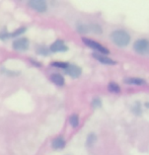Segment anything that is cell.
<instances>
[{
	"label": "cell",
	"mask_w": 149,
	"mask_h": 155,
	"mask_svg": "<svg viewBox=\"0 0 149 155\" xmlns=\"http://www.w3.org/2000/svg\"><path fill=\"white\" fill-rule=\"evenodd\" d=\"M77 31H79L80 34H87L90 31V25H79L77 27Z\"/></svg>",
	"instance_id": "obj_12"
},
{
	"label": "cell",
	"mask_w": 149,
	"mask_h": 155,
	"mask_svg": "<svg viewBox=\"0 0 149 155\" xmlns=\"http://www.w3.org/2000/svg\"><path fill=\"white\" fill-rule=\"evenodd\" d=\"M52 147L54 149H57V150H59V149H63L65 147V140L63 139V137H57V138H55L53 140V142H52Z\"/></svg>",
	"instance_id": "obj_9"
},
{
	"label": "cell",
	"mask_w": 149,
	"mask_h": 155,
	"mask_svg": "<svg viewBox=\"0 0 149 155\" xmlns=\"http://www.w3.org/2000/svg\"><path fill=\"white\" fill-rule=\"evenodd\" d=\"M66 73L68 75H70L71 77L73 78H77L79 77L81 75V73H82V69L80 68V67H78L77 65H73V64H69L68 67L65 69Z\"/></svg>",
	"instance_id": "obj_6"
},
{
	"label": "cell",
	"mask_w": 149,
	"mask_h": 155,
	"mask_svg": "<svg viewBox=\"0 0 149 155\" xmlns=\"http://www.w3.org/2000/svg\"><path fill=\"white\" fill-rule=\"evenodd\" d=\"M67 50H68V47L65 45V43L62 40H57L50 47V51L55 52V53H57V52H66Z\"/></svg>",
	"instance_id": "obj_7"
},
{
	"label": "cell",
	"mask_w": 149,
	"mask_h": 155,
	"mask_svg": "<svg viewBox=\"0 0 149 155\" xmlns=\"http://www.w3.org/2000/svg\"><path fill=\"white\" fill-rule=\"evenodd\" d=\"M83 43L85 44L86 46H88L89 48H91L93 50H96V51H98L99 53L104 54V55H109V50H108L106 47H104L103 45H101L99 43L95 42V41H92V40H89V39H85V38H83L82 39Z\"/></svg>",
	"instance_id": "obj_2"
},
{
	"label": "cell",
	"mask_w": 149,
	"mask_h": 155,
	"mask_svg": "<svg viewBox=\"0 0 149 155\" xmlns=\"http://www.w3.org/2000/svg\"><path fill=\"white\" fill-rule=\"evenodd\" d=\"M109 89L112 92H120V90H121L119 84H117L116 82H110L109 83Z\"/></svg>",
	"instance_id": "obj_15"
},
{
	"label": "cell",
	"mask_w": 149,
	"mask_h": 155,
	"mask_svg": "<svg viewBox=\"0 0 149 155\" xmlns=\"http://www.w3.org/2000/svg\"><path fill=\"white\" fill-rule=\"evenodd\" d=\"M96 141V136L95 134H89L88 137H87V141H86V145L87 146H92L93 144H94V142Z\"/></svg>",
	"instance_id": "obj_14"
},
{
	"label": "cell",
	"mask_w": 149,
	"mask_h": 155,
	"mask_svg": "<svg viewBox=\"0 0 149 155\" xmlns=\"http://www.w3.org/2000/svg\"><path fill=\"white\" fill-rule=\"evenodd\" d=\"M93 57H94L96 60H98L101 63L106 64V65H114V64H116L115 61L112 60L110 57H108V56H104V55H101V54L93 53Z\"/></svg>",
	"instance_id": "obj_8"
},
{
	"label": "cell",
	"mask_w": 149,
	"mask_h": 155,
	"mask_svg": "<svg viewBox=\"0 0 149 155\" xmlns=\"http://www.w3.org/2000/svg\"><path fill=\"white\" fill-rule=\"evenodd\" d=\"M52 65L55 66V67H59V68H64V69H66L67 67H68L69 64H67V63H62V62H54V63H52Z\"/></svg>",
	"instance_id": "obj_18"
},
{
	"label": "cell",
	"mask_w": 149,
	"mask_h": 155,
	"mask_svg": "<svg viewBox=\"0 0 149 155\" xmlns=\"http://www.w3.org/2000/svg\"><path fill=\"white\" fill-rule=\"evenodd\" d=\"M134 50L139 54H146L149 52V41L146 39L137 40L134 43Z\"/></svg>",
	"instance_id": "obj_3"
},
{
	"label": "cell",
	"mask_w": 149,
	"mask_h": 155,
	"mask_svg": "<svg viewBox=\"0 0 149 155\" xmlns=\"http://www.w3.org/2000/svg\"><path fill=\"white\" fill-rule=\"evenodd\" d=\"M51 80H52V82L55 83L58 86H62L64 85V83H65V80H64L63 76L60 74H53L51 76Z\"/></svg>",
	"instance_id": "obj_10"
},
{
	"label": "cell",
	"mask_w": 149,
	"mask_h": 155,
	"mask_svg": "<svg viewBox=\"0 0 149 155\" xmlns=\"http://www.w3.org/2000/svg\"><path fill=\"white\" fill-rule=\"evenodd\" d=\"M28 46H30V43H28V39H25V38L17 39L12 43L13 49L16 51H25V50H28Z\"/></svg>",
	"instance_id": "obj_5"
},
{
	"label": "cell",
	"mask_w": 149,
	"mask_h": 155,
	"mask_svg": "<svg viewBox=\"0 0 149 155\" xmlns=\"http://www.w3.org/2000/svg\"><path fill=\"white\" fill-rule=\"evenodd\" d=\"M70 121V125L72 126V127H77L78 124H79V119H78V116L77 115H72L71 117H70L69 119Z\"/></svg>",
	"instance_id": "obj_13"
},
{
	"label": "cell",
	"mask_w": 149,
	"mask_h": 155,
	"mask_svg": "<svg viewBox=\"0 0 149 155\" xmlns=\"http://www.w3.org/2000/svg\"><path fill=\"white\" fill-rule=\"evenodd\" d=\"M112 41L119 47H126L130 43V36L125 31H115L112 34Z\"/></svg>",
	"instance_id": "obj_1"
},
{
	"label": "cell",
	"mask_w": 149,
	"mask_h": 155,
	"mask_svg": "<svg viewBox=\"0 0 149 155\" xmlns=\"http://www.w3.org/2000/svg\"><path fill=\"white\" fill-rule=\"evenodd\" d=\"M91 104H92V107H94V109H96V107H101V101L99 98L95 97V98H93Z\"/></svg>",
	"instance_id": "obj_17"
},
{
	"label": "cell",
	"mask_w": 149,
	"mask_h": 155,
	"mask_svg": "<svg viewBox=\"0 0 149 155\" xmlns=\"http://www.w3.org/2000/svg\"><path fill=\"white\" fill-rule=\"evenodd\" d=\"M28 6H31L33 9H35L38 12H45L47 10V3L44 0H31L28 1Z\"/></svg>",
	"instance_id": "obj_4"
},
{
	"label": "cell",
	"mask_w": 149,
	"mask_h": 155,
	"mask_svg": "<svg viewBox=\"0 0 149 155\" xmlns=\"http://www.w3.org/2000/svg\"><path fill=\"white\" fill-rule=\"evenodd\" d=\"M90 31H92L94 34H101L103 30H101V28L98 25H90Z\"/></svg>",
	"instance_id": "obj_16"
},
{
	"label": "cell",
	"mask_w": 149,
	"mask_h": 155,
	"mask_svg": "<svg viewBox=\"0 0 149 155\" xmlns=\"http://www.w3.org/2000/svg\"><path fill=\"white\" fill-rule=\"evenodd\" d=\"M125 82L128 84H137V85H141V84L145 83V80L141 79V78H128V79L125 80Z\"/></svg>",
	"instance_id": "obj_11"
}]
</instances>
